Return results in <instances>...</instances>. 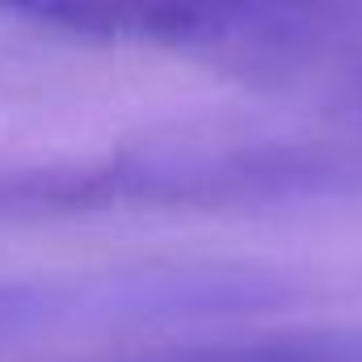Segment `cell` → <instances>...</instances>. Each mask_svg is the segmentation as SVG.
I'll use <instances>...</instances> for the list:
<instances>
[{
	"mask_svg": "<svg viewBox=\"0 0 362 362\" xmlns=\"http://www.w3.org/2000/svg\"><path fill=\"white\" fill-rule=\"evenodd\" d=\"M211 173L198 139H160L105 160L0 169V228L76 219L118 206H206Z\"/></svg>",
	"mask_w": 362,
	"mask_h": 362,
	"instance_id": "7a4b0ae2",
	"label": "cell"
},
{
	"mask_svg": "<svg viewBox=\"0 0 362 362\" xmlns=\"http://www.w3.org/2000/svg\"><path fill=\"white\" fill-rule=\"evenodd\" d=\"M0 13L93 42L194 51L257 76L362 64V0H0Z\"/></svg>",
	"mask_w": 362,
	"mask_h": 362,
	"instance_id": "6da1fadb",
	"label": "cell"
},
{
	"mask_svg": "<svg viewBox=\"0 0 362 362\" xmlns=\"http://www.w3.org/2000/svg\"><path fill=\"white\" fill-rule=\"evenodd\" d=\"M144 362H362V333H266L169 350Z\"/></svg>",
	"mask_w": 362,
	"mask_h": 362,
	"instance_id": "3957f363",
	"label": "cell"
},
{
	"mask_svg": "<svg viewBox=\"0 0 362 362\" xmlns=\"http://www.w3.org/2000/svg\"><path fill=\"white\" fill-rule=\"evenodd\" d=\"M350 89H354V101H358V110H362V81H354Z\"/></svg>",
	"mask_w": 362,
	"mask_h": 362,
	"instance_id": "277c9868",
	"label": "cell"
}]
</instances>
